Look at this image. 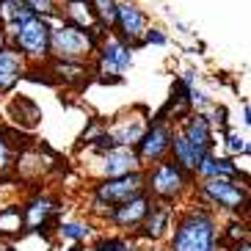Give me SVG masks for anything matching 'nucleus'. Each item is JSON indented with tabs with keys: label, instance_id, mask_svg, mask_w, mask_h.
Returning a JSON list of instances; mask_svg holds the SVG:
<instances>
[{
	"label": "nucleus",
	"instance_id": "nucleus-1",
	"mask_svg": "<svg viewBox=\"0 0 251 251\" xmlns=\"http://www.w3.org/2000/svg\"><path fill=\"white\" fill-rule=\"evenodd\" d=\"M218 229H221V218L199 207L193 201H185L174 213V224L166 237L163 249L166 251H221V240H218Z\"/></svg>",
	"mask_w": 251,
	"mask_h": 251
},
{
	"label": "nucleus",
	"instance_id": "nucleus-2",
	"mask_svg": "<svg viewBox=\"0 0 251 251\" xmlns=\"http://www.w3.org/2000/svg\"><path fill=\"white\" fill-rule=\"evenodd\" d=\"M188 201L213 210L218 218H249V185L237 179H196Z\"/></svg>",
	"mask_w": 251,
	"mask_h": 251
},
{
	"label": "nucleus",
	"instance_id": "nucleus-3",
	"mask_svg": "<svg viewBox=\"0 0 251 251\" xmlns=\"http://www.w3.org/2000/svg\"><path fill=\"white\" fill-rule=\"evenodd\" d=\"M193 182L196 179L188 171L179 169L171 157L144 169V191L149 193V199L166 201V204H174V207L188 201V196L193 191Z\"/></svg>",
	"mask_w": 251,
	"mask_h": 251
},
{
	"label": "nucleus",
	"instance_id": "nucleus-4",
	"mask_svg": "<svg viewBox=\"0 0 251 251\" xmlns=\"http://www.w3.org/2000/svg\"><path fill=\"white\" fill-rule=\"evenodd\" d=\"M144 193V169L130 171L125 177L113 179H94L89 185V218L91 221H105V215L111 213L113 207L125 204V201L135 199Z\"/></svg>",
	"mask_w": 251,
	"mask_h": 251
},
{
	"label": "nucleus",
	"instance_id": "nucleus-5",
	"mask_svg": "<svg viewBox=\"0 0 251 251\" xmlns=\"http://www.w3.org/2000/svg\"><path fill=\"white\" fill-rule=\"evenodd\" d=\"M97 42L86 28L55 20L50 30V61H69V64H91Z\"/></svg>",
	"mask_w": 251,
	"mask_h": 251
},
{
	"label": "nucleus",
	"instance_id": "nucleus-6",
	"mask_svg": "<svg viewBox=\"0 0 251 251\" xmlns=\"http://www.w3.org/2000/svg\"><path fill=\"white\" fill-rule=\"evenodd\" d=\"M50 30L52 23L45 17H33L25 25L8 33V47L23 55L28 67L33 64H47L50 61Z\"/></svg>",
	"mask_w": 251,
	"mask_h": 251
},
{
	"label": "nucleus",
	"instance_id": "nucleus-7",
	"mask_svg": "<svg viewBox=\"0 0 251 251\" xmlns=\"http://www.w3.org/2000/svg\"><path fill=\"white\" fill-rule=\"evenodd\" d=\"M171 138H174V125L157 122V119L149 116L147 130H144V135L138 138V144L133 147L135 155H138L141 169H149V166L166 160V157H169V149H171Z\"/></svg>",
	"mask_w": 251,
	"mask_h": 251
},
{
	"label": "nucleus",
	"instance_id": "nucleus-8",
	"mask_svg": "<svg viewBox=\"0 0 251 251\" xmlns=\"http://www.w3.org/2000/svg\"><path fill=\"white\" fill-rule=\"evenodd\" d=\"M174 213H177V207L174 204H166V201H149L147 207V215H144V221L138 224L135 229L133 240L135 243H152V246H163L166 243V237L171 232V224H174Z\"/></svg>",
	"mask_w": 251,
	"mask_h": 251
},
{
	"label": "nucleus",
	"instance_id": "nucleus-9",
	"mask_svg": "<svg viewBox=\"0 0 251 251\" xmlns=\"http://www.w3.org/2000/svg\"><path fill=\"white\" fill-rule=\"evenodd\" d=\"M149 28V17L147 11L135 3V0H119L116 6V20H113V28L111 33L116 39H122L125 45H130V50H141L144 47V42H141V36H144V30Z\"/></svg>",
	"mask_w": 251,
	"mask_h": 251
},
{
	"label": "nucleus",
	"instance_id": "nucleus-10",
	"mask_svg": "<svg viewBox=\"0 0 251 251\" xmlns=\"http://www.w3.org/2000/svg\"><path fill=\"white\" fill-rule=\"evenodd\" d=\"M133 64H135V58H133L130 45H125V42H122V39H116L113 33L97 45L94 58H91L94 75L97 72H113V75H122V77H125V72H130V69H133Z\"/></svg>",
	"mask_w": 251,
	"mask_h": 251
},
{
	"label": "nucleus",
	"instance_id": "nucleus-11",
	"mask_svg": "<svg viewBox=\"0 0 251 251\" xmlns=\"http://www.w3.org/2000/svg\"><path fill=\"white\" fill-rule=\"evenodd\" d=\"M94 166L86 169V174H94V179H113V177H125L130 171H141V163L135 149L130 147H113L111 152L94 157Z\"/></svg>",
	"mask_w": 251,
	"mask_h": 251
},
{
	"label": "nucleus",
	"instance_id": "nucleus-12",
	"mask_svg": "<svg viewBox=\"0 0 251 251\" xmlns=\"http://www.w3.org/2000/svg\"><path fill=\"white\" fill-rule=\"evenodd\" d=\"M149 116H152V113H149L147 108H130V111L119 113L111 125H105V130L113 135L116 147H130L133 149L135 144H138V138L144 135V130H147Z\"/></svg>",
	"mask_w": 251,
	"mask_h": 251
},
{
	"label": "nucleus",
	"instance_id": "nucleus-13",
	"mask_svg": "<svg viewBox=\"0 0 251 251\" xmlns=\"http://www.w3.org/2000/svg\"><path fill=\"white\" fill-rule=\"evenodd\" d=\"M174 130H177L185 141H191L193 147L204 149V152H215V147H218V135H215V127L210 125L207 113L188 111L177 125H174Z\"/></svg>",
	"mask_w": 251,
	"mask_h": 251
},
{
	"label": "nucleus",
	"instance_id": "nucleus-14",
	"mask_svg": "<svg viewBox=\"0 0 251 251\" xmlns=\"http://www.w3.org/2000/svg\"><path fill=\"white\" fill-rule=\"evenodd\" d=\"M149 193L144 191L141 196H135V199L125 201V204L113 207L111 213L105 215V221L108 226L119 229V235H133L135 229H138V224L144 221V215H147V207H149Z\"/></svg>",
	"mask_w": 251,
	"mask_h": 251
},
{
	"label": "nucleus",
	"instance_id": "nucleus-15",
	"mask_svg": "<svg viewBox=\"0 0 251 251\" xmlns=\"http://www.w3.org/2000/svg\"><path fill=\"white\" fill-rule=\"evenodd\" d=\"M47 69H50V77L55 86H64V89L72 91H83L94 80V67L91 64H69V61H47Z\"/></svg>",
	"mask_w": 251,
	"mask_h": 251
},
{
	"label": "nucleus",
	"instance_id": "nucleus-16",
	"mask_svg": "<svg viewBox=\"0 0 251 251\" xmlns=\"http://www.w3.org/2000/svg\"><path fill=\"white\" fill-rule=\"evenodd\" d=\"M196 179H237V182L249 185V174L240 171V163L226 155H218V152H210L204 157V163L196 171Z\"/></svg>",
	"mask_w": 251,
	"mask_h": 251
},
{
	"label": "nucleus",
	"instance_id": "nucleus-17",
	"mask_svg": "<svg viewBox=\"0 0 251 251\" xmlns=\"http://www.w3.org/2000/svg\"><path fill=\"white\" fill-rule=\"evenodd\" d=\"M210 155V152H204V149L193 147L191 141H185L182 135L174 130V138H171V149H169V157L174 163H177L182 171H188L193 179H196V171H199V166L204 163V157Z\"/></svg>",
	"mask_w": 251,
	"mask_h": 251
},
{
	"label": "nucleus",
	"instance_id": "nucleus-18",
	"mask_svg": "<svg viewBox=\"0 0 251 251\" xmlns=\"http://www.w3.org/2000/svg\"><path fill=\"white\" fill-rule=\"evenodd\" d=\"M25 64L23 55L20 52H14L11 47H3L0 50V97L11 94V91L20 86V80H23L25 75Z\"/></svg>",
	"mask_w": 251,
	"mask_h": 251
},
{
	"label": "nucleus",
	"instance_id": "nucleus-19",
	"mask_svg": "<svg viewBox=\"0 0 251 251\" xmlns=\"http://www.w3.org/2000/svg\"><path fill=\"white\" fill-rule=\"evenodd\" d=\"M8 119L20 130H33L42 122V108L36 105L33 97H23V94L11 97V102H8Z\"/></svg>",
	"mask_w": 251,
	"mask_h": 251
},
{
	"label": "nucleus",
	"instance_id": "nucleus-20",
	"mask_svg": "<svg viewBox=\"0 0 251 251\" xmlns=\"http://www.w3.org/2000/svg\"><path fill=\"white\" fill-rule=\"evenodd\" d=\"M55 237L69 243L72 249H80L83 243H89L91 237H94V221L91 218H67V221H58Z\"/></svg>",
	"mask_w": 251,
	"mask_h": 251
},
{
	"label": "nucleus",
	"instance_id": "nucleus-21",
	"mask_svg": "<svg viewBox=\"0 0 251 251\" xmlns=\"http://www.w3.org/2000/svg\"><path fill=\"white\" fill-rule=\"evenodd\" d=\"M23 213H25V232H33V229H39L42 224H47L50 218L58 215V201H52L50 196H36L28 204H23Z\"/></svg>",
	"mask_w": 251,
	"mask_h": 251
},
{
	"label": "nucleus",
	"instance_id": "nucleus-22",
	"mask_svg": "<svg viewBox=\"0 0 251 251\" xmlns=\"http://www.w3.org/2000/svg\"><path fill=\"white\" fill-rule=\"evenodd\" d=\"M20 141H25L20 135V130H14V127H0V177L14 169L17 155L28 147V144H20Z\"/></svg>",
	"mask_w": 251,
	"mask_h": 251
},
{
	"label": "nucleus",
	"instance_id": "nucleus-23",
	"mask_svg": "<svg viewBox=\"0 0 251 251\" xmlns=\"http://www.w3.org/2000/svg\"><path fill=\"white\" fill-rule=\"evenodd\" d=\"M36 14L25 3H20V0H0V28L6 30V33L17 30L20 25H25Z\"/></svg>",
	"mask_w": 251,
	"mask_h": 251
},
{
	"label": "nucleus",
	"instance_id": "nucleus-24",
	"mask_svg": "<svg viewBox=\"0 0 251 251\" xmlns=\"http://www.w3.org/2000/svg\"><path fill=\"white\" fill-rule=\"evenodd\" d=\"M25 235V213L23 204H6L0 207V237L3 240H17Z\"/></svg>",
	"mask_w": 251,
	"mask_h": 251
},
{
	"label": "nucleus",
	"instance_id": "nucleus-25",
	"mask_svg": "<svg viewBox=\"0 0 251 251\" xmlns=\"http://www.w3.org/2000/svg\"><path fill=\"white\" fill-rule=\"evenodd\" d=\"M218 240H221V249L235 246V243H240V240H251L249 218H226V221H221Z\"/></svg>",
	"mask_w": 251,
	"mask_h": 251
},
{
	"label": "nucleus",
	"instance_id": "nucleus-26",
	"mask_svg": "<svg viewBox=\"0 0 251 251\" xmlns=\"http://www.w3.org/2000/svg\"><path fill=\"white\" fill-rule=\"evenodd\" d=\"M91 251H135L138 243H135L130 235H119V232H111V235H97L94 243L89 246Z\"/></svg>",
	"mask_w": 251,
	"mask_h": 251
},
{
	"label": "nucleus",
	"instance_id": "nucleus-27",
	"mask_svg": "<svg viewBox=\"0 0 251 251\" xmlns=\"http://www.w3.org/2000/svg\"><path fill=\"white\" fill-rule=\"evenodd\" d=\"M218 141H224V149H226V157H232V160H237L240 155H249V138L246 135H240V130H235V127H229V130H224L221 135H218Z\"/></svg>",
	"mask_w": 251,
	"mask_h": 251
},
{
	"label": "nucleus",
	"instance_id": "nucleus-28",
	"mask_svg": "<svg viewBox=\"0 0 251 251\" xmlns=\"http://www.w3.org/2000/svg\"><path fill=\"white\" fill-rule=\"evenodd\" d=\"M89 6H91V14H94L97 23H102L105 28L111 30L113 28V20H116L119 0H89Z\"/></svg>",
	"mask_w": 251,
	"mask_h": 251
},
{
	"label": "nucleus",
	"instance_id": "nucleus-29",
	"mask_svg": "<svg viewBox=\"0 0 251 251\" xmlns=\"http://www.w3.org/2000/svg\"><path fill=\"white\" fill-rule=\"evenodd\" d=\"M20 3H25L36 17H45V20H50V23L58 20V8H61L58 0H20Z\"/></svg>",
	"mask_w": 251,
	"mask_h": 251
},
{
	"label": "nucleus",
	"instance_id": "nucleus-30",
	"mask_svg": "<svg viewBox=\"0 0 251 251\" xmlns=\"http://www.w3.org/2000/svg\"><path fill=\"white\" fill-rule=\"evenodd\" d=\"M116 147V141H113V135L108 133V130H102L100 135H94V138L86 144V147L80 149V152H86V155H91V157H100V155H105V152H111V149Z\"/></svg>",
	"mask_w": 251,
	"mask_h": 251
},
{
	"label": "nucleus",
	"instance_id": "nucleus-31",
	"mask_svg": "<svg viewBox=\"0 0 251 251\" xmlns=\"http://www.w3.org/2000/svg\"><path fill=\"white\" fill-rule=\"evenodd\" d=\"M141 42H144V47H169V33H166V28H160V25H152L149 23V28L144 30V36H141Z\"/></svg>",
	"mask_w": 251,
	"mask_h": 251
},
{
	"label": "nucleus",
	"instance_id": "nucleus-32",
	"mask_svg": "<svg viewBox=\"0 0 251 251\" xmlns=\"http://www.w3.org/2000/svg\"><path fill=\"white\" fill-rule=\"evenodd\" d=\"M105 125H108L105 119H100V116H91V119H89V125L83 127V133L77 135V147H75V149L80 152V149L86 147V144H89V141L94 138V135H100V133H102V130H105Z\"/></svg>",
	"mask_w": 251,
	"mask_h": 251
},
{
	"label": "nucleus",
	"instance_id": "nucleus-33",
	"mask_svg": "<svg viewBox=\"0 0 251 251\" xmlns=\"http://www.w3.org/2000/svg\"><path fill=\"white\" fill-rule=\"evenodd\" d=\"M179 80L188 86V89H193V86H199V80H201V72L196 67H188V69H182V75H179Z\"/></svg>",
	"mask_w": 251,
	"mask_h": 251
},
{
	"label": "nucleus",
	"instance_id": "nucleus-34",
	"mask_svg": "<svg viewBox=\"0 0 251 251\" xmlns=\"http://www.w3.org/2000/svg\"><path fill=\"white\" fill-rule=\"evenodd\" d=\"M240 122H243V127L249 130V125H251V108H249V100H243V111H240Z\"/></svg>",
	"mask_w": 251,
	"mask_h": 251
},
{
	"label": "nucleus",
	"instance_id": "nucleus-35",
	"mask_svg": "<svg viewBox=\"0 0 251 251\" xmlns=\"http://www.w3.org/2000/svg\"><path fill=\"white\" fill-rule=\"evenodd\" d=\"M174 28H177L179 33H182V36H191V33H193V28H191V25L185 23V20H177V17H174Z\"/></svg>",
	"mask_w": 251,
	"mask_h": 251
},
{
	"label": "nucleus",
	"instance_id": "nucleus-36",
	"mask_svg": "<svg viewBox=\"0 0 251 251\" xmlns=\"http://www.w3.org/2000/svg\"><path fill=\"white\" fill-rule=\"evenodd\" d=\"M221 251H251V240H240V243L226 246V249H221Z\"/></svg>",
	"mask_w": 251,
	"mask_h": 251
},
{
	"label": "nucleus",
	"instance_id": "nucleus-37",
	"mask_svg": "<svg viewBox=\"0 0 251 251\" xmlns=\"http://www.w3.org/2000/svg\"><path fill=\"white\" fill-rule=\"evenodd\" d=\"M135 251H166V249H163V246H152V243H141Z\"/></svg>",
	"mask_w": 251,
	"mask_h": 251
},
{
	"label": "nucleus",
	"instance_id": "nucleus-38",
	"mask_svg": "<svg viewBox=\"0 0 251 251\" xmlns=\"http://www.w3.org/2000/svg\"><path fill=\"white\" fill-rule=\"evenodd\" d=\"M3 47H8V33L0 28V50H3Z\"/></svg>",
	"mask_w": 251,
	"mask_h": 251
},
{
	"label": "nucleus",
	"instance_id": "nucleus-39",
	"mask_svg": "<svg viewBox=\"0 0 251 251\" xmlns=\"http://www.w3.org/2000/svg\"><path fill=\"white\" fill-rule=\"evenodd\" d=\"M61 3H86V0H61Z\"/></svg>",
	"mask_w": 251,
	"mask_h": 251
},
{
	"label": "nucleus",
	"instance_id": "nucleus-40",
	"mask_svg": "<svg viewBox=\"0 0 251 251\" xmlns=\"http://www.w3.org/2000/svg\"><path fill=\"white\" fill-rule=\"evenodd\" d=\"M3 251H14V246H6V249H3Z\"/></svg>",
	"mask_w": 251,
	"mask_h": 251
},
{
	"label": "nucleus",
	"instance_id": "nucleus-41",
	"mask_svg": "<svg viewBox=\"0 0 251 251\" xmlns=\"http://www.w3.org/2000/svg\"><path fill=\"white\" fill-rule=\"evenodd\" d=\"M86 251H91V249H86Z\"/></svg>",
	"mask_w": 251,
	"mask_h": 251
},
{
	"label": "nucleus",
	"instance_id": "nucleus-42",
	"mask_svg": "<svg viewBox=\"0 0 251 251\" xmlns=\"http://www.w3.org/2000/svg\"><path fill=\"white\" fill-rule=\"evenodd\" d=\"M58 3H61V0H58Z\"/></svg>",
	"mask_w": 251,
	"mask_h": 251
}]
</instances>
